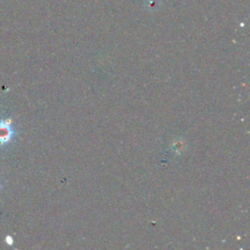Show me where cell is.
<instances>
[{
    "instance_id": "cell-1",
    "label": "cell",
    "mask_w": 250,
    "mask_h": 250,
    "mask_svg": "<svg viewBox=\"0 0 250 250\" xmlns=\"http://www.w3.org/2000/svg\"><path fill=\"white\" fill-rule=\"evenodd\" d=\"M14 135V131L10 120L0 121V146L8 144Z\"/></svg>"
}]
</instances>
